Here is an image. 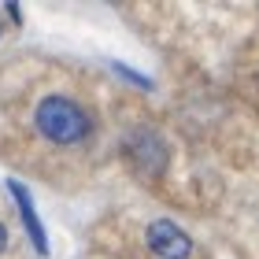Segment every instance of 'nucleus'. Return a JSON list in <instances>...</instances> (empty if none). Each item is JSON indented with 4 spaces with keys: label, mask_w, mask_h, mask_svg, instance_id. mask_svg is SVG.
<instances>
[{
    "label": "nucleus",
    "mask_w": 259,
    "mask_h": 259,
    "mask_svg": "<svg viewBox=\"0 0 259 259\" xmlns=\"http://www.w3.org/2000/svg\"><path fill=\"white\" fill-rule=\"evenodd\" d=\"M33 126H37V134L45 141H52V145H78V141L89 137L93 119L78 100L52 93V97H45L37 108H33Z\"/></svg>",
    "instance_id": "f257e3e1"
},
{
    "label": "nucleus",
    "mask_w": 259,
    "mask_h": 259,
    "mask_svg": "<svg viewBox=\"0 0 259 259\" xmlns=\"http://www.w3.org/2000/svg\"><path fill=\"white\" fill-rule=\"evenodd\" d=\"M126 156L145 178H156V174H163V167H167V148H163L159 134H152V130H137V134L126 141Z\"/></svg>",
    "instance_id": "f03ea898"
},
{
    "label": "nucleus",
    "mask_w": 259,
    "mask_h": 259,
    "mask_svg": "<svg viewBox=\"0 0 259 259\" xmlns=\"http://www.w3.org/2000/svg\"><path fill=\"white\" fill-rule=\"evenodd\" d=\"M145 241H148V248L159 259H189V252H193L189 233H185L178 222H170V219L152 222V226L145 230Z\"/></svg>",
    "instance_id": "7ed1b4c3"
},
{
    "label": "nucleus",
    "mask_w": 259,
    "mask_h": 259,
    "mask_svg": "<svg viewBox=\"0 0 259 259\" xmlns=\"http://www.w3.org/2000/svg\"><path fill=\"white\" fill-rule=\"evenodd\" d=\"M8 193H11V200H15V204H19L22 226L30 230V241H33V248H37L41 255H49V237H45V226H41V219H37V207H33L30 193L22 189L19 182H8Z\"/></svg>",
    "instance_id": "20e7f679"
},
{
    "label": "nucleus",
    "mask_w": 259,
    "mask_h": 259,
    "mask_svg": "<svg viewBox=\"0 0 259 259\" xmlns=\"http://www.w3.org/2000/svg\"><path fill=\"white\" fill-rule=\"evenodd\" d=\"M115 70H119V74H122V78H130V81H137V85H141V89H148V85H152V81H148V78H141V74H137V70H130V67H119V63H115Z\"/></svg>",
    "instance_id": "39448f33"
},
{
    "label": "nucleus",
    "mask_w": 259,
    "mask_h": 259,
    "mask_svg": "<svg viewBox=\"0 0 259 259\" xmlns=\"http://www.w3.org/2000/svg\"><path fill=\"white\" fill-rule=\"evenodd\" d=\"M4 248H8V226L0 222V252H4Z\"/></svg>",
    "instance_id": "423d86ee"
},
{
    "label": "nucleus",
    "mask_w": 259,
    "mask_h": 259,
    "mask_svg": "<svg viewBox=\"0 0 259 259\" xmlns=\"http://www.w3.org/2000/svg\"><path fill=\"white\" fill-rule=\"evenodd\" d=\"M0 33H4V26H0Z\"/></svg>",
    "instance_id": "0eeeda50"
}]
</instances>
